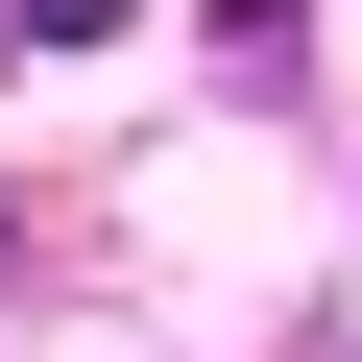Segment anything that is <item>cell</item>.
I'll list each match as a JSON object with an SVG mask.
<instances>
[{"label": "cell", "instance_id": "6da1fadb", "mask_svg": "<svg viewBox=\"0 0 362 362\" xmlns=\"http://www.w3.org/2000/svg\"><path fill=\"white\" fill-rule=\"evenodd\" d=\"M97 25H121V0H0V49H97Z\"/></svg>", "mask_w": 362, "mask_h": 362}]
</instances>
